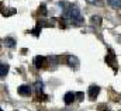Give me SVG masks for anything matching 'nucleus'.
<instances>
[{"label": "nucleus", "mask_w": 121, "mask_h": 111, "mask_svg": "<svg viewBox=\"0 0 121 111\" xmlns=\"http://www.w3.org/2000/svg\"><path fill=\"white\" fill-rule=\"evenodd\" d=\"M59 6L62 7V13H63V20L69 21L73 26H82L85 23V18L79 10V7L76 4H68V3H59Z\"/></svg>", "instance_id": "nucleus-1"}, {"label": "nucleus", "mask_w": 121, "mask_h": 111, "mask_svg": "<svg viewBox=\"0 0 121 111\" xmlns=\"http://www.w3.org/2000/svg\"><path fill=\"white\" fill-rule=\"evenodd\" d=\"M99 93H100V86H97V84H91V86H89L87 94H89V98H90V100H94V98L99 96Z\"/></svg>", "instance_id": "nucleus-2"}, {"label": "nucleus", "mask_w": 121, "mask_h": 111, "mask_svg": "<svg viewBox=\"0 0 121 111\" xmlns=\"http://www.w3.org/2000/svg\"><path fill=\"white\" fill-rule=\"evenodd\" d=\"M17 91H18L20 96H23V97H28V96L31 94V91H32V89H31V86H28V84H21V86L17 89Z\"/></svg>", "instance_id": "nucleus-3"}, {"label": "nucleus", "mask_w": 121, "mask_h": 111, "mask_svg": "<svg viewBox=\"0 0 121 111\" xmlns=\"http://www.w3.org/2000/svg\"><path fill=\"white\" fill-rule=\"evenodd\" d=\"M66 60H68V65H69V68H72L73 70L79 69V59H78L76 56L69 55L68 58H66Z\"/></svg>", "instance_id": "nucleus-4"}, {"label": "nucleus", "mask_w": 121, "mask_h": 111, "mask_svg": "<svg viewBox=\"0 0 121 111\" xmlns=\"http://www.w3.org/2000/svg\"><path fill=\"white\" fill-rule=\"evenodd\" d=\"M45 60H47V58H45V56L37 55L35 58H34L32 63H34V66H35L37 69H39V68H44V65H45Z\"/></svg>", "instance_id": "nucleus-5"}, {"label": "nucleus", "mask_w": 121, "mask_h": 111, "mask_svg": "<svg viewBox=\"0 0 121 111\" xmlns=\"http://www.w3.org/2000/svg\"><path fill=\"white\" fill-rule=\"evenodd\" d=\"M75 100H76V93H73V91H68V93L65 94V97H63V101H65L66 106L72 104Z\"/></svg>", "instance_id": "nucleus-6"}, {"label": "nucleus", "mask_w": 121, "mask_h": 111, "mask_svg": "<svg viewBox=\"0 0 121 111\" xmlns=\"http://www.w3.org/2000/svg\"><path fill=\"white\" fill-rule=\"evenodd\" d=\"M106 63H108L110 66L114 68V63H116V54L113 52V49H108V55L106 56Z\"/></svg>", "instance_id": "nucleus-7"}, {"label": "nucleus", "mask_w": 121, "mask_h": 111, "mask_svg": "<svg viewBox=\"0 0 121 111\" xmlns=\"http://www.w3.org/2000/svg\"><path fill=\"white\" fill-rule=\"evenodd\" d=\"M34 87H35V91H37L38 97H39V96H41L42 98H45V97H47V96L44 94V84H42V82H37Z\"/></svg>", "instance_id": "nucleus-8"}, {"label": "nucleus", "mask_w": 121, "mask_h": 111, "mask_svg": "<svg viewBox=\"0 0 121 111\" xmlns=\"http://www.w3.org/2000/svg\"><path fill=\"white\" fill-rule=\"evenodd\" d=\"M3 44H4L6 48H14V47H16V39H14L13 37H6V38L3 39Z\"/></svg>", "instance_id": "nucleus-9"}, {"label": "nucleus", "mask_w": 121, "mask_h": 111, "mask_svg": "<svg viewBox=\"0 0 121 111\" xmlns=\"http://www.w3.org/2000/svg\"><path fill=\"white\" fill-rule=\"evenodd\" d=\"M90 23H91V26L100 27V26H101V17H100V16H91Z\"/></svg>", "instance_id": "nucleus-10"}, {"label": "nucleus", "mask_w": 121, "mask_h": 111, "mask_svg": "<svg viewBox=\"0 0 121 111\" xmlns=\"http://www.w3.org/2000/svg\"><path fill=\"white\" fill-rule=\"evenodd\" d=\"M16 13H17V10H16V9H7V7H6V9H3V10H1V14H3L4 17L13 16V14H16Z\"/></svg>", "instance_id": "nucleus-11"}, {"label": "nucleus", "mask_w": 121, "mask_h": 111, "mask_svg": "<svg viewBox=\"0 0 121 111\" xmlns=\"http://www.w3.org/2000/svg\"><path fill=\"white\" fill-rule=\"evenodd\" d=\"M9 73V65L7 63H0V76L4 77Z\"/></svg>", "instance_id": "nucleus-12"}, {"label": "nucleus", "mask_w": 121, "mask_h": 111, "mask_svg": "<svg viewBox=\"0 0 121 111\" xmlns=\"http://www.w3.org/2000/svg\"><path fill=\"white\" fill-rule=\"evenodd\" d=\"M107 4H110L114 9H121V0H107Z\"/></svg>", "instance_id": "nucleus-13"}, {"label": "nucleus", "mask_w": 121, "mask_h": 111, "mask_svg": "<svg viewBox=\"0 0 121 111\" xmlns=\"http://www.w3.org/2000/svg\"><path fill=\"white\" fill-rule=\"evenodd\" d=\"M39 13H41L42 16L47 14V7H45V4H41V6H39Z\"/></svg>", "instance_id": "nucleus-14"}, {"label": "nucleus", "mask_w": 121, "mask_h": 111, "mask_svg": "<svg viewBox=\"0 0 121 111\" xmlns=\"http://www.w3.org/2000/svg\"><path fill=\"white\" fill-rule=\"evenodd\" d=\"M86 1L90 3V4H100V3H101L100 0H86Z\"/></svg>", "instance_id": "nucleus-15"}, {"label": "nucleus", "mask_w": 121, "mask_h": 111, "mask_svg": "<svg viewBox=\"0 0 121 111\" xmlns=\"http://www.w3.org/2000/svg\"><path fill=\"white\" fill-rule=\"evenodd\" d=\"M78 96V100H83V93H76Z\"/></svg>", "instance_id": "nucleus-16"}, {"label": "nucleus", "mask_w": 121, "mask_h": 111, "mask_svg": "<svg viewBox=\"0 0 121 111\" xmlns=\"http://www.w3.org/2000/svg\"><path fill=\"white\" fill-rule=\"evenodd\" d=\"M63 111H72V110H68V108H65V110H63Z\"/></svg>", "instance_id": "nucleus-17"}, {"label": "nucleus", "mask_w": 121, "mask_h": 111, "mask_svg": "<svg viewBox=\"0 0 121 111\" xmlns=\"http://www.w3.org/2000/svg\"><path fill=\"white\" fill-rule=\"evenodd\" d=\"M0 111H3V110H1V108H0Z\"/></svg>", "instance_id": "nucleus-18"}]
</instances>
